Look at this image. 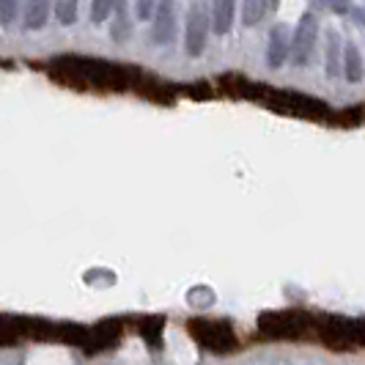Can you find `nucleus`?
<instances>
[{
  "mask_svg": "<svg viewBox=\"0 0 365 365\" xmlns=\"http://www.w3.org/2000/svg\"><path fill=\"white\" fill-rule=\"evenodd\" d=\"M206 36H209V9L203 0H195L190 14H187V31H184V50L187 55L198 58L206 50Z\"/></svg>",
  "mask_w": 365,
  "mask_h": 365,
  "instance_id": "f257e3e1",
  "label": "nucleus"
},
{
  "mask_svg": "<svg viewBox=\"0 0 365 365\" xmlns=\"http://www.w3.org/2000/svg\"><path fill=\"white\" fill-rule=\"evenodd\" d=\"M344 77L349 83H360L365 77L363 58H360V50L354 44H346V50H344Z\"/></svg>",
  "mask_w": 365,
  "mask_h": 365,
  "instance_id": "9d476101",
  "label": "nucleus"
},
{
  "mask_svg": "<svg viewBox=\"0 0 365 365\" xmlns=\"http://www.w3.org/2000/svg\"><path fill=\"white\" fill-rule=\"evenodd\" d=\"M154 25H151V41L154 44H170L176 36V6L173 0H160L154 6Z\"/></svg>",
  "mask_w": 365,
  "mask_h": 365,
  "instance_id": "423d86ee",
  "label": "nucleus"
},
{
  "mask_svg": "<svg viewBox=\"0 0 365 365\" xmlns=\"http://www.w3.org/2000/svg\"><path fill=\"white\" fill-rule=\"evenodd\" d=\"M316 3H329V0H316Z\"/></svg>",
  "mask_w": 365,
  "mask_h": 365,
  "instance_id": "f3484780",
  "label": "nucleus"
},
{
  "mask_svg": "<svg viewBox=\"0 0 365 365\" xmlns=\"http://www.w3.org/2000/svg\"><path fill=\"white\" fill-rule=\"evenodd\" d=\"M272 0H242V22L245 25H256L264 19L267 9H269Z\"/></svg>",
  "mask_w": 365,
  "mask_h": 365,
  "instance_id": "9b49d317",
  "label": "nucleus"
},
{
  "mask_svg": "<svg viewBox=\"0 0 365 365\" xmlns=\"http://www.w3.org/2000/svg\"><path fill=\"white\" fill-rule=\"evenodd\" d=\"M19 14V0H0V25L9 28Z\"/></svg>",
  "mask_w": 365,
  "mask_h": 365,
  "instance_id": "2eb2a0df",
  "label": "nucleus"
},
{
  "mask_svg": "<svg viewBox=\"0 0 365 365\" xmlns=\"http://www.w3.org/2000/svg\"><path fill=\"white\" fill-rule=\"evenodd\" d=\"M154 6H157V0H135V14H138V19H151Z\"/></svg>",
  "mask_w": 365,
  "mask_h": 365,
  "instance_id": "dca6fc26",
  "label": "nucleus"
},
{
  "mask_svg": "<svg viewBox=\"0 0 365 365\" xmlns=\"http://www.w3.org/2000/svg\"><path fill=\"white\" fill-rule=\"evenodd\" d=\"M319 335L329 349H351L360 346V338H357V322H349V319H338V316H329L324 319V324H319Z\"/></svg>",
  "mask_w": 365,
  "mask_h": 365,
  "instance_id": "39448f33",
  "label": "nucleus"
},
{
  "mask_svg": "<svg viewBox=\"0 0 365 365\" xmlns=\"http://www.w3.org/2000/svg\"><path fill=\"white\" fill-rule=\"evenodd\" d=\"M258 329H261V335H269V338H294V335H302L305 316L294 311L264 313L258 319Z\"/></svg>",
  "mask_w": 365,
  "mask_h": 365,
  "instance_id": "7ed1b4c3",
  "label": "nucleus"
},
{
  "mask_svg": "<svg viewBox=\"0 0 365 365\" xmlns=\"http://www.w3.org/2000/svg\"><path fill=\"white\" fill-rule=\"evenodd\" d=\"M192 335L198 338L203 349H212V351L237 349V335L225 322H192Z\"/></svg>",
  "mask_w": 365,
  "mask_h": 365,
  "instance_id": "f03ea898",
  "label": "nucleus"
},
{
  "mask_svg": "<svg viewBox=\"0 0 365 365\" xmlns=\"http://www.w3.org/2000/svg\"><path fill=\"white\" fill-rule=\"evenodd\" d=\"M327 74L341 77V38L332 31L327 34Z\"/></svg>",
  "mask_w": 365,
  "mask_h": 365,
  "instance_id": "f8f14e48",
  "label": "nucleus"
},
{
  "mask_svg": "<svg viewBox=\"0 0 365 365\" xmlns=\"http://www.w3.org/2000/svg\"><path fill=\"white\" fill-rule=\"evenodd\" d=\"M50 9H53V0H28V3H25L22 25H25L28 31H41V28L47 25Z\"/></svg>",
  "mask_w": 365,
  "mask_h": 365,
  "instance_id": "1a4fd4ad",
  "label": "nucleus"
},
{
  "mask_svg": "<svg viewBox=\"0 0 365 365\" xmlns=\"http://www.w3.org/2000/svg\"><path fill=\"white\" fill-rule=\"evenodd\" d=\"M234 9H237V0H215L212 3V31L217 36L234 28Z\"/></svg>",
  "mask_w": 365,
  "mask_h": 365,
  "instance_id": "6e6552de",
  "label": "nucleus"
},
{
  "mask_svg": "<svg viewBox=\"0 0 365 365\" xmlns=\"http://www.w3.org/2000/svg\"><path fill=\"white\" fill-rule=\"evenodd\" d=\"M316 38H319V22L313 17L311 11L299 19L297 31L292 36V58L297 66H308L313 58V50H316Z\"/></svg>",
  "mask_w": 365,
  "mask_h": 365,
  "instance_id": "20e7f679",
  "label": "nucleus"
},
{
  "mask_svg": "<svg viewBox=\"0 0 365 365\" xmlns=\"http://www.w3.org/2000/svg\"><path fill=\"white\" fill-rule=\"evenodd\" d=\"M115 3L118 0H93L91 3V19L99 25V22H105V19L115 11Z\"/></svg>",
  "mask_w": 365,
  "mask_h": 365,
  "instance_id": "4468645a",
  "label": "nucleus"
},
{
  "mask_svg": "<svg viewBox=\"0 0 365 365\" xmlns=\"http://www.w3.org/2000/svg\"><path fill=\"white\" fill-rule=\"evenodd\" d=\"M292 53V36H289V28L286 25H277L269 34V50H267V63L269 66H283L286 58Z\"/></svg>",
  "mask_w": 365,
  "mask_h": 365,
  "instance_id": "0eeeda50",
  "label": "nucleus"
},
{
  "mask_svg": "<svg viewBox=\"0 0 365 365\" xmlns=\"http://www.w3.org/2000/svg\"><path fill=\"white\" fill-rule=\"evenodd\" d=\"M55 17L61 25H72L77 19V0H58L55 3Z\"/></svg>",
  "mask_w": 365,
  "mask_h": 365,
  "instance_id": "ddd939ff",
  "label": "nucleus"
}]
</instances>
